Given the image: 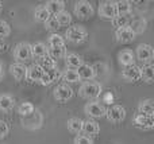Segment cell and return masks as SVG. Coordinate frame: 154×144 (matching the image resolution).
<instances>
[{"label":"cell","mask_w":154,"mask_h":144,"mask_svg":"<svg viewBox=\"0 0 154 144\" xmlns=\"http://www.w3.org/2000/svg\"><path fill=\"white\" fill-rule=\"evenodd\" d=\"M101 93H103V88H101L100 82H96V81L82 82L79 88L80 97L88 100V101H95V100L100 98Z\"/></svg>","instance_id":"6da1fadb"},{"label":"cell","mask_w":154,"mask_h":144,"mask_svg":"<svg viewBox=\"0 0 154 144\" xmlns=\"http://www.w3.org/2000/svg\"><path fill=\"white\" fill-rule=\"evenodd\" d=\"M20 123H22V127H23V128L29 129V131H37V129H39L43 124V115L39 109L35 108L34 112H32L31 115L26 116V117H22Z\"/></svg>","instance_id":"7a4b0ae2"},{"label":"cell","mask_w":154,"mask_h":144,"mask_svg":"<svg viewBox=\"0 0 154 144\" xmlns=\"http://www.w3.org/2000/svg\"><path fill=\"white\" fill-rule=\"evenodd\" d=\"M88 37L87 30L82 26H79V24H75V26L68 27V30L65 31V38L68 42L70 43H82Z\"/></svg>","instance_id":"3957f363"},{"label":"cell","mask_w":154,"mask_h":144,"mask_svg":"<svg viewBox=\"0 0 154 144\" xmlns=\"http://www.w3.org/2000/svg\"><path fill=\"white\" fill-rule=\"evenodd\" d=\"M73 12L79 19L81 20H87V19L92 18L95 10H93V5L91 4L87 0H80V1L75 3V7H73Z\"/></svg>","instance_id":"277c9868"},{"label":"cell","mask_w":154,"mask_h":144,"mask_svg":"<svg viewBox=\"0 0 154 144\" xmlns=\"http://www.w3.org/2000/svg\"><path fill=\"white\" fill-rule=\"evenodd\" d=\"M84 113L89 119H100L104 117L106 115V107L100 102V100H95V101H88L84 107Z\"/></svg>","instance_id":"5b68a950"},{"label":"cell","mask_w":154,"mask_h":144,"mask_svg":"<svg viewBox=\"0 0 154 144\" xmlns=\"http://www.w3.org/2000/svg\"><path fill=\"white\" fill-rule=\"evenodd\" d=\"M135 58L138 61L143 62V65H149L154 59V48L147 43H141L135 48Z\"/></svg>","instance_id":"8992f818"},{"label":"cell","mask_w":154,"mask_h":144,"mask_svg":"<svg viewBox=\"0 0 154 144\" xmlns=\"http://www.w3.org/2000/svg\"><path fill=\"white\" fill-rule=\"evenodd\" d=\"M53 97L57 102L60 104H65L69 100H72L73 97V89L70 88V85L68 84H60L54 88L53 90Z\"/></svg>","instance_id":"52a82bcc"},{"label":"cell","mask_w":154,"mask_h":144,"mask_svg":"<svg viewBox=\"0 0 154 144\" xmlns=\"http://www.w3.org/2000/svg\"><path fill=\"white\" fill-rule=\"evenodd\" d=\"M106 119L112 124L122 123L126 119V109L122 105H111L109 108H106Z\"/></svg>","instance_id":"ba28073f"},{"label":"cell","mask_w":154,"mask_h":144,"mask_svg":"<svg viewBox=\"0 0 154 144\" xmlns=\"http://www.w3.org/2000/svg\"><path fill=\"white\" fill-rule=\"evenodd\" d=\"M14 58L18 63H24L31 58V45L27 42H20L14 48Z\"/></svg>","instance_id":"9c48e42d"},{"label":"cell","mask_w":154,"mask_h":144,"mask_svg":"<svg viewBox=\"0 0 154 144\" xmlns=\"http://www.w3.org/2000/svg\"><path fill=\"white\" fill-rule=\"evenodd\" d=\"M133 123L137 128L142 129V131H152L154 128V117L153 116H145V115L137 113V115L133 117Z\"/></svg>","instance_id":"30bf717a"},{"label":"cell","mask_w":154,"mask_h":144,"mask_svg":"<svg viewBox=\"0 0 154 144\" xmlns=\"http://www.w3.org/2000/svg\"><path fill=\"white\" fill-rule=\"evenodd\" d=\"M62 75V72L58 69V67H53V69H48L43 72V75L42 78H41L39 84L42 86H48V85H51L53 82H56V81H58L60 78H61Z\"/></svg>","instance_id":"8fae6325"},{"label":"cell","mask_w":154,"mask_h":144,"mask_svg":"<svg viewBox=\"0 0 154 144\" xmlns=\"http://www.w3.org/2000/svg\"><path fill=\"white\" fill-rule=\"evenodd\" d=\"M99 16L104 20H109L111 22L112 19L116 16V12H115V5L114 1H101L100 5H99Z\"/></svg>","instance_id":"7c38bea8"},{"label":"cell","mask_w":154,"mask_h":144,"mask_svg":"<svg viewBox=\"0 0 154 144\" xmlns=\"http://www.w3.org/2000/svg\"><path fill=\"white\" fill-rule=\"evenodd\" d=\"M45 70L39 66L38 63H32L29 67H26V80L31 84H39L41 78L43 75Z\"/></svg>","instance_id":"4fadbf2b"},{"label":"cell","mask_w":154,"mask_h":144,"mask_svg":"<svg viewBox=\"0 0 154 144\" xmlns=\"http://www.w3.org/2000/svg\"><path fill=\"white\" fill-rule=\"evenodd\" d=\"M122 78L126 82H137L141 80V72H139V66L133 65L128 67H123L122 70Z\"/></svg>","instance_id":"5bb4252c"},{"label":"cell","mask_w":154,"mask_h":144,"mask_svg":"<svg viewBox=\"0 0 154 144\" xmlns=\"http://www.w3.org/2000/svg\"><path fill=\"white\" fill-rule=\"evenodd\" d=\"M77 73H79L80 81L82 82H88V81H93L96 77V70L92 65L88 63H82L81 66L77 69Z\"/></svg>","instance_id":"9a60e30c"},{"label":"cell","mask_w":154,"mask_h":144,"mask_svg":"<svg viewBox=\"0 0 154 144\" xmlns=\"http://www.w3.org/2000/svg\"><path fill=\"white\" fill-rule=\"evenodd\" d=\"M81 132H82V135H85V136H89V137L96 136V135H99V132H100V125H99L95 120H92V119L82 120Z\"/></svg>","instance_id":"2e32d148"},{"label":"cell","mask_w":154,"mask_h":144,"mask_svg":"<svg viewBox=\"0 0 154 144\" xmlns=\"http://www.w3.org/2000/svg\"><path fill=\"white\" fill-rule=\"evenodd\" d=\"M115 37H116V40L120 43H131L134 39H135L137 35L133 32V30L130 27H123V28H118L115 31Z\"/></svg>","instance_id":"e0dca14e"},{"label":"cell","mask_w":154,"mask_h":144,"mask_svg":"<svg viewBox=\"0 0 154 144\" xmlns=\"http://www.w3.org/2000/svg\"><path fill=\"white\" fill-rule=\"evenodd\" d=\"M84 63L82 62V58L76 53H66L65 55V66H66L68 70H77L81 65Z\"/></svg>","instance_id":"ac0fdd59"},{"label":"cell","mask_w":154,"mask_h":144,"mask_svg":"<svg viewBox=\"0 0 154 144\" xmlns=\"http://www.w3.org/2000/svg\"><path fill=\"white\" fill-rule=\"evenodd\" d=\"M118 61L123 67H128L135 65V54L131 50H122L118 54Z\"/></svg>","instance_id":"d6986e66"},{"label":"cell","mask_w":154,"mask_h":144,"mask_svg":"<svg viewBox=\"0 0 154 144\" xmlns=\"http://www.w3.org/2000/svg\"><path fill=\"white\" fill-rule=\"evenodd\" d=\"M133 32L135 35H139V34H143L147 28V20L145 18H135V19H131L130 24H128Z\"/></svg>","instance_id":"ffe728a7"},{"label":"cell","mask_w":154,"mask_h":144,"mask_svg":"<svg viewBox=\"0 0 154 144\" xmlns=\"http://www.w3.org/2000/svg\"><path fill=\"white\" fill-rule=\"evenodd\" d=\"M10 73L14 77V80L19 82V81H22V80L26 78V66H24L23 63H18V62H15V63H12L10 66Z\"/></svg>","instance_id":"44dd1931"},{"label":"cell","mask_w":154,"mask_h":144,"mask_svg":"<svg viewBox=\"0 0 154 144\" xmlns=\"http://www.w3.org/2000/svg\"><path fill=\"white\" fill-rule=\"evenodd\" d=\"M133 3L128 0H118L114 1L115 5V12L116 15H131V10H133Z\"/></svg>","instance_id":"7402d4cb"},{"label":"cell","mask_w":154,"mask_h":144,"mask_svg":"<svg viewBox=\"0 0 154 144\" xmlns=\"http://www.w3.org/2000/svg\"><path fill=\"white\" fill-rule=\"evenodd\" d=\"M45 7L51 16H56L57 13L65 10V3L62 0H49V1H46Z\"/></svg>","instance_id":"603a6c76"},{"label":"cell","mask_w":154,"mask_h":144,"mask_svg":"<svg viewBox=\"0 0 154 144\" xmlns=\"http://www.w3.org/2000/svg\"><path fill=\"white\" fill-rule=\"evenodd\" d=\"M138 113L145 116H154V104L152 98H145L138 104Z\"/></svg>","instance_id":"cb8c5ba5"},{"label":"cell","mask_w":154,"mask_h":144,"mask_svg":"<svg viewBox=\"0 0 154 144\" xmlns=\"http://www.w3.org/2000/svg\"><path fill=\"white\" fill-rule=\"evenodd\" d=\"M46 55H48V46L43 42H37L31 45V58H37L39 61Z\"/></svg>","instance_id":"d4e9b609"},{"label":"cell","mask_w":154,"mask_h":144,"mask_svg":"<svg viewBox=\"0 0 154 144\" xmlns=\"http://www.w3.org/2000/svg\"><path fill=\"white\" fill-rule=\"evenodd\" d=\"M141 72V80L146 84H153L154 80V66L152 63L149 65H143L142 67H139Z\"/></svg>","instance_id":"484cf974"},{"label":"cell","mask_w":154,"mask_h":144,"mask_svg":"<svg viewBox=\"0 0 154 144\" xmlns=\"http://www.w3.org/2000/svg\"><path fill=\"white\" fill-rule=\"evenodd\" d=\"M15 107V100L10 94H0V112H10Z\"/></svg>","instance_id":"4316f807"},{"label":"cell","mask_w":154,"mask_h":144,"mask_svg":"<svg viewBox=\"0 0 154 144\" xmlns=\"http://www.w3.org/2000/svg\"><path fill=\"white\" fill-rule=\"evenodd\" d=\"M66 127L68 131L72 132V134L80 135L81 134V128H82V120L80 117H70L66 121Z\"/></svg>","instance_id":"83f0119b"},{"label":"cell","mask_w":154,"mask_h":144,"mask_svg":"<svg viewBox=\"0 0 154 144\" xmlns=\"http://www.w3.org/2000/svg\"><path fill=\"white\" fill-rule=\"evenodd\" d=\"M131 15H116L114 19L111 20V24L115 28H123V27H127L131 22Z\"/></svg>","instance_id":"f1b7e54d"},{"label":"cell","mask_w":154,"mask_h":144,"mask_svg":"<svg viewBox=\"0 0 154 144\" xmlns=\"http://www.w3.org/2000/svg\"><path fill=\"white\" fill-rule=\"evenodd\" d=\"M62 81L64 84H76V82H80V77H79V73L77 70H64L62 72V75H61Z\"/></svg>","instance_id":"f546056e"},{"label":"cell","mask_w":154,"mask_h":144,"mask_svg":"<svg viewBox=\"0 0 154 144\" xmlns=\"http://www.w3.org/2000/svg\"><path fill=\"white\" fill-rule=\"evenodd\" d=\"M50 16L51 15L49 13V11L46 10L45 5H38V7L35 8V11H34V18H35V20L39 22V23H45Z\"/></svg>","instance_id":"4dcf8cb0"},{"label":"cell","mask_w":154,"mask_h":144,"mask_svg":"<svg viewBox=\"0 0 154 144\" xmlns=\"http://www.w3.org/2000/svg\"><path fill=\"white\" fill-rule=\"evenodd\" d=\"M48 55L57 62L58 59L65 58V55H66V48L65 47H48Z\"/></svg>","instance_id":"1f68e13d"},{"label":"cell","mask_w":154,"mask_h":144,"mask_svg":"<svg viewBox=\"0 0 154 144\" xmlns=\"http://www.w3.org/2000/svg\"><path fill=\"white\" fill-rule=\"evenodd\" d=\"M48 47H65L64 37L58 34H51L48 38Z\"/></svg>","instance_id":"d6a6232c"},{"label":"cell","mask_w":154,"mask_h":144,"mask_svg":"<svg viewBox=\"0 0 154 144\" xmlns=\"http://www.w3.org/2000/svg\"><path fill=\"white\" fill-rule=\"evenodd\" d=\"M56 20L58 22V24H60V27H62V26H69L70 23H72V15H70L68 11H61L60 13H57L56 16Z\"/></svg>","instance_id":"836d02e7"},{"label":"cell","mask_w":154,"mask_h":144,"mask_svg":"<svg viewBox=\"0 0 154 144\" xmlns=\"http://www.w3.org/2000/svg\"><path fill=\"white\" fill-rule=\"evenodd\" d=\"M34 109H35V107L31 104V102L24 101L18 107V113L20 115V117H26V116L31 115V113L34 112Z\"/></svg>","instance_id":"e575fe53"},{"label":"cell","mask_w":154,"mask_h":144,"mask_svg":"<svg viewBox=\"0 0 154 144\" xmlns=\"http://www.w3.org/2000/svg\"><path fill=\"white\" fill-rule=\"evenodd\" d=\"M38 65H39L43 70H48V69H53V67H56L57 62L54 61V59H51L49 55H46V57H43V58H41L39 61H38Z\"/></svg>","instance_id":"d590c367"},{"label":"cell","mask_w":154,"mask_h":144,"mask_svg":"<svg viewBox=\"0 0 154 144\" xmlns=\"http://www.w3.org/2000/svg\"><path fill=\"white\" fill-rule=\"evenodd\" d=\"M10 34H11V26L5 20L0 19V39L10 37Z\"/></svg>","instance_id":"8d00e7d4"},{"label":"cell","mask_w":154,"mask_h":144,"mask_svg":"<svg viewBox=\"0 0 154 144\" xmlns=\"http://www.w3.org/2000/svg\"><path fill=\"white\" fill-rule=\"evenodd\" d=\"M43 24H45V28L49 30V31H54V30H58L60 28V24H58V22L56 20V18H54V16H50V18H49Z\"/></svg>","instance_id":"74e56055"},{"label":"cell","mask_w":154,"mask_h":144,"mask_svg":"<svg viewBox=\"0 0 154 144\" xmlns=\"http://www.w3.org/2000/svg\"><path fill=\"white\" fill-rule=\"evenodd\" d=\"M73 144H93V139L85 135H76Z\"/></svg>","instance_id":"f35d334b"},{"label":"cell","mask_w":154,"mask_h":144,"mask_svg":"<svg viewBox=\"0 0 154 144\" xmlns=\"http://www.w3.org/2000/svg\"><path fill=\"white\" fill-rule=\"evenodd\" d=\"M101 104H107V105H114V94H112V92H107V93H101Z\"/></svg>","instance_id":"ab89813d"},{"label":"cell","mask_w":154,"mask_h":144,"mask_svg":"<svg viewBox=\"0 0 154 144\" xmlns=\"http://www.w3.org/2000/svg\"><path fill=\"white\" fill-rule=\"evenodd\" d=\"M8 134H10V127H8V124L5 123V121L0 120V139L7 137Z\"/></svg>","instance_id":"60d3db41"},{"label":"cell","mask_w":154,"mask_h":144,"mask_svg":"<svg viewBox=\"0 0 154 144\" xmlns=\"http://www.w3.org/2000/svg\"><path fill=\"white\" fill-rule=\"evenodd\" d=\"M4 77V69H3V65H2V62H0V80Z\"/></svg>","instance_id":"b9f144b4"},{"label":"cell","mask_w":154,"mask_h":144,"mask_svg":"<svg viewBox=\"0 0 154 144\" xmlns=\"http://www.w3.org/2000/svg\"><path fill=\"white\" fill-rule=\"evenodd\" d=\"M2 10H3V3L0 1V12H2Z\"/></svg>","instance_id":"7bdbcfd3"}]
</instances>
